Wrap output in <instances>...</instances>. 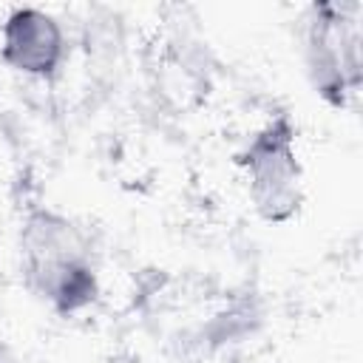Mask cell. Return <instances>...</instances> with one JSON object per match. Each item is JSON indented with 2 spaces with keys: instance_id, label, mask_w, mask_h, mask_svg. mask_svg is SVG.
I'll return each instance as SVG.
<instances>
[{
  "instance_id": "1",
  "label": "cell",
  "mask_w": 363,
  "mask_h": 363,
  "mask_svg": "<svg viewBox=\"0 0 363 363\" xmlns=\"http://www.w3.org/2000/svg\"><path fill=\"white\" fill-rule=\"evenodd\" d=\"M20 275L51 312L71 318L99 295V275L82 230L54 207H31L20 224Z\"/></svg>"
},
{
  "instance_id": "2",
  "label": "cell",
  "mask_w": 363,
  "mask_h": 363,
  "mask_svg": "<svg viewBox=\"0 0 363 363\" xmlns=\"http://www.w3.org/2000/svg\"><path fill=\"white\" fill-rule=\"evenodd\" d=\"M360 3H312L301 20V54L312 91L332 108H346L363 82Z\"/></svg>"
},
{
  "instance_id": "3",
  "label": "cell",
  "mask_w": 363,
  "mask_h": 363,
  "mask_svg": "<svg viewBox=\"0 0 363 363\" xmlns=\"http://www.w3.org/2000/svg\"><path fill=\"white\" fill-rule=\"evenodd\" d=\"M238 167L255 216L267 224H286L303 204V164L298 128L289 113L269 116L241 147Z\"/></svg>"
},
{
  "instance_id": "4",
  "label": "cell",
  "mask_w": 363,
  "mask_h": 363,
  "mask_svg": "<svg viewBox=\"0 0 363 363\" xmlns=\"http://www.w3.org/2000/svg\"><path fill=\"white\" fill-rule=\"evenodd\" d=\"M68 57L62 23L37 6H17L0 26V60L28 79H54Z\"/></svg>"
},
{
  "instance_id": "5",
  "label": "cell",
  "mask_w": 363,
  "mask_h": 363,
  "mask_svg": "<svg viewBox=\"0 0 363 363\" xmlns=\"http://www.w3.org/2000/svg\"><path fill=\"white\" fill-rule=\"evenodd\" d=\"M0 363H23V360H20V354H17L9 343L0 340Z\"/></svg>"
}]
</instances>
